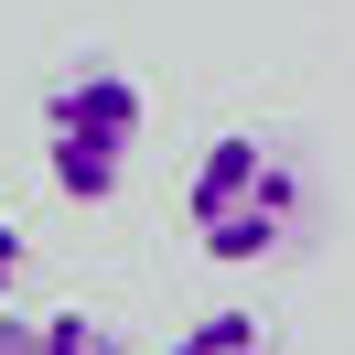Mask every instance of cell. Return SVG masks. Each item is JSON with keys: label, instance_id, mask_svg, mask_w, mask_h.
Instances as JSON below:
<instances>
[{"label": "cell", "instance_id": "2", "mask_svg": "<svg viewBox=\"0 0 355 355\" xmlns=\"http://www.w3.org/2000/svg\"><path fill=\"white\" fill-rule=\"evenodd\" d=\"M130 151H140V87L119 65H76L54 76L44 97V173L65 205H108L130 183Z\"/></svg>", "mask_w": 355, "mask_h": 355}, {"label": "cell", "instance_id": "6", "mask_svg": "<svg viewBox=\"0 0 355 355\" xmlns=\"http://www.w3.org/2000/svg\"><path fill=\"white\" fill-rule=\"evenodd\" d=\"M11 280H22V226L0 216V302H11Z\"/></svg>", "mask_w": 355, "mask_h": 355}, {"label": "cell", "instance_id": "4", "mask_svg": "<svg viewBox=\"0 0 355 355\" xmlns=\"http://www.w3.org/2000/svg\"><path fill=\"white\" fill-rule=\"evenodd\" d=\"M44 355H119V345L87 323V312H44Z\"/></svg>", "mask_w": 355, "mask_h": 355}, {"label": "cell", "instance_id": "1", "mask_svg": "<svg viewBox=\"0 0 355 355\" xmlns=\"http://www.w3.org/2000/svg\"><path fill=\"white\" fill-rule=\"evenodd\" d=\"M183 216H194L205 259L259 269V259H280V248H291V226H302V173H291V151H280V140L226 130V140H205L194 183H183Z\"/></svg>", "mask_w": 355, "mask_h": 355}, {"label": "cell", "instance_id": "5", "mask_svg": "<svg viewBox=\"0 0 355 355\" xmlns=\"http://www.w3.org/2000/svg\"><path fill=\"white\" fill-rule=\"evenodd\" d=\"M0 355H44V323H22V312H0Z\"/></svg>", "mask_w": 355, "mask_h": 355}, {"label": "cell", "instance_id": "3", "mask_svg": "<svg viewBox=\"0 0 355 355\" xmlns=\"http://www.w3.org/2000/svg\"><path fill=\"white\" fill-rule=\"evenodd\" d=\"M173 355H280V334H269L259 312H205V323L173 334Z\"/></svg>", "mask_w": 355, "mask_h": 355}]
</instances>
